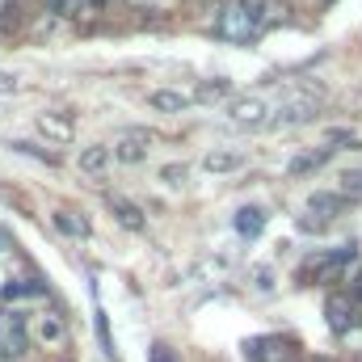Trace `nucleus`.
<instances>
[{"label": "nucleus", "instance_id": "20e7f679", "mask_svg": "<svg viewBox=\"0 0 362 362\" xmlns=\"http://www.w3.org/2000/svg\"><path fill=\"white\" fill-rule=\"evenodd\" d=\"M337 211H346V194H312L308 198V215L299 219V228L303 232H316L329 219H337Z\"/></svg>", "mask_w": 362, "mask_h": 362}, {"label": "nucleus", "instance_id": "7ed1b4c3", "mask_svg": "<svg viewBox=\"0 0 362 362\" xmlns=\"http://www.w3.org/2000/svg\"><path fill=\"white\" fill-rule=\"evenodd\" d=\"M249 358L253 362H303L299 354V346L291 341V337H257V341H249Z\"/></svg>", "mask_w": 362, "mask_h": 362}, {"label": "nucleus", "instance_id": "a211bd4d", "mask_svg": "<svg viewBox=\"0 0 362 362\" xmlns=\"http://www.w3.org/2000/svg\"><path fill=\"white\" fill-rule=\"evenodd\" d=\"M101 8H105V0H72V17H76L81 25H93V21L101 17Z\"/></svg>", "mask_w": 362, "mask_h": 362}, {"label": "nucleus", "instance_id": "6ab92c4d", "mask_svg": "<svg viewBox=\"0 0 362 362\" xmlns=\"http://www.w3.org/2000/svg\"><path fill=\"white\" fill-rule=\"evenodd\" d=\"M228 93H232V81H211V85H202L194 97H198V101H219V97H228Z\"/></svg>", "mask_w": 362, "mask_h": 362}, {"label": "nucleus", "instance_id": "9d476101", "mask_svg": "<svg viewBox=\"0 0 362 362\" xmlns=\"http://www.w3.org/2000/svg\"><path fill=\"white\" fill-rule=\"evenodd\" d=\"M64 333H68V325H64V316H59V312H42V316H38V325H34V337H38L42 346H51V350L64 341Z\"/></svg>", "mask_w": 362, "mask_h": 362}, {"label": "nucleus", "instance_id": "dca6fc26", "mask_svg": "<svg viewBox=\"0 0 362 362\" xmlns=\"http://www.w3.org/2000/svg\"><path fill=\"white\" fill-rule=\"evenodd\" d=\"M110 211H114V219H118L122 228H131V232H144V211H139L135 202H122V198H110Z\"/></svg>", "mask_w": 362, "mask_h": 362}, {"label": "nucleus", "instance_id": "4be33fe9", "mask_svg": "<svg viewBox=\"0 0 362 362\" xmlns=\"http://www.w3.org/2000/svg\"><path fill=\"white\" fill-rule=\"evenodd\" d=\"M21 76H13V72H0V93H21Z\"/></svg>", "mask_w": 362, "mask_h": 362}, {"label": "nucleus", "instance_id": "aec40b11", "mask_svg": "<svg viewBox=\"0 0 362 362\" xmlns=\"http://www.w3.org/2000/svg\"><path fill=\"white\" fill-rule=\"evenodd\" d=\"M17 25H21V13H17V4L8 0V4L0 8V34H13Z\"/></svg>", "mask_w": 362, "mask_h": 362}, {"label": "nucleus", "instance_id": "39448f33", "mask_svg": "<svg viewBox=\"0 0 362 362\" xmlns=\"http://www.w3.org/2000/svg\"><path fill=\"white\" fill-rule=\"evenodd\" d=\"M325 316H329V329L333 333H350L358 325V303L350 299V291H337V295H329Z\"/></svg>", "mask_w": 362, "mask_h": 362}, {"label": "nucleus", "instance_id": "f3484780", "mask_svg": "<svg viewBox=\"0 0 362 362\" xmlns=\"http://www.w3.org/2000/svg\"><path fill=\"white\" fill-rule=\"evenodd\" d=\"M236 165H240L236 152H206V156H202V169H206V173H232Z\"/></svg>", "mask_w": 362, "mask_h": 362}, {"label": "nucleus", "instance_id": "2eb2a0df", "mask_svg": "<svg viewBox=\"0 0 362 362\" xmlns=\"http://www.w3.org/2000/svg\"><path fill=\"white\" fill-rule=\"evenodd\" d=\"M333 152H337L333 144H325V148H316V152H303V156L291 160V173H295V177H299V173H312V169H320L325 160H333Z\"/></svg>", "mask_w": 362, "mask_h": 362}, {"label": "nucleus", "instance_id": "9b49d317", "mask_svg": "<svg viewBox=\"0 0 362 362\" xmlns=\"http://www.w3.org/2000/svg\"><path fill=\"white\" fill-rule=\"evenodd\" d=\"M189 101H194V93H185V89H156L148 97V105L160 110V114H181Z\"/></svg>", "mask_w": 362, "mask_h": 362}, {"label": "nucleus", "instance_id": "1a4fd4ad", "mask_svg": "<svg viewBox=\"0 0 362 362\" xmlns=\"http://www.w3.org/2000/svg\"><path fill=\"white\" fill-rule=\"evenodd\" d=\"M312 114H316V97H295L274 114V127H295V122H308Z\"/></svg>", "mask_w": 362, "mask_h": 362}, {"label": "nucleus", "instance_id": "f03ea898", "mask_svg": "<svg viewBox=\"0 0 362 362\" xmlns=\"http://www.w3.org/2000/svg\"><path fill=\"white\" fill-rule=\"evenodd\" d=\"M354 257H358V249H354V245H341V249H333V253L308 257V262H303V270H299V282H337L341 270H346Z\"/></svg>", "mask_w": 362, "mask_h": 362}, {"label": "nucleus", "instance_id": "f257e3e1", "mask_svg": "<svg viewBox=\"0 0 362 362\" xmlns=\"http://www.w3.org/2000/svg\"><path fill=\"white\" fill-rule=\"evenodd\" d=\"M30 350V316L21 308H0V362H13Z\"/></svg>", "mask_w": 362, "mask_h": 362}, {"label": "nucleus", "instance_id": "4468645a", "mask_svg": "<svg viewBox=\"0 0 362 362\" xmlns=\"http://www.w3.org/2000/svg\"><path fill=\"white\" fill-rule=\"evenodd\" d=\"M266 219H270V215H266L262 206H240V211H236V232L253 240V236H257V232L266 228Z\"/></svg>", "mask_w": 362, "mask_h": 362}, {"label": "nucleus", "instance_id": "412c9836", "mask_svg": "<svg viewBox=\"0 0 362 362\" xmlns=\"http://www.w3.org/2000/svg\"><path fill=\"white\" fill-rule=\"evenodd\" d=\"M148 358H152V362H181L177 354H173V346H165V341H156V346H152V354H148Z\"/></svg>", "mask_w": 362, "mask_h": 362}, {"label": "nucleus", "instance_id": "6e6552de", "mask_svg": "<svg viewBox=\"0 0 362 362\" xmlns=\"http://www.w3.org/2000/svg\"><path fill=\"white\" fill-rule=\"evenodd\" d=\"M148 144H152V131H127L118 144H114V156L122 165H139L148 156Z\"/></svg>", "mask_w": 362, "mask_h": 362}, {"label": "nucleus", "instance_id": "5701e85b", "mask_svg": "<svg viewBox=\"0 0 362 362\" xmlns=\"http://www.w3.org/2000/svg\"><path fill=\"white\" fill-rule=\"evenodd\" d=\"M0 249H4V232H0Z\"/></svg>", "mask_w": 362, "mask_h": 362}, {"label": "nucleus", "instance_id": "423d86ee", "mask_svg": "<svg viewBox=\"0 0 362 362\" xmlns=\"http://www.w3.org/2000/svg\"><path fill=\"white\" fill-rule=\"evenodd\" d=\"M34 127H38V135H42V139H51V144H72V135H76L72 118H64V114H55V110L34 114Z\"/></svg>", "mask_w": 362, "mask_h": 362}, {"label": "nucleus", "instance_id": "0eeeda50", "mask_svg": "<svg viewBox=\"0 0 362 362\" xmlns=\"http://www.w3.org/2000/svg\"><path fill=\"white\" fill-rule=\"evenodd\" d=\"M266 114H270L266 97H236V101L228 105V118L240 122V127H257V122H266Z\"/></svg>", "mask_w": 362, "mask_h": 362}, {"label": "nucleus", "instance_id": "f8f14e48", "mask_svg": "<svg viewBox=\"0 0 362 362\" xmlns=\"http://www.w3.org/2000/svg\"><path fill=\"white\" fill-rule=\"evenodd\" d=\"M55 228H59L64 236H72V240H85L93 232L89 215H81V211H55Z\"/></svg>", "mask_w": 362, "mask_h": 362}, {"label": "nucleus", "instance_id": "ddd939ff", "mask_svg": "<svg viewBox=\"0 0 362 362\" xmlns=\"http://www.w3.org/2000/svg\"><path fill=\"white\" fill-rule=\"evenodd\" d=\"M110 156H114V152H110L105 144L85 148V152H81V173H85V177H101V173L110 169Z\"/></svg>", "mask_w": 362, "mask_h": 362}]
</instances>
